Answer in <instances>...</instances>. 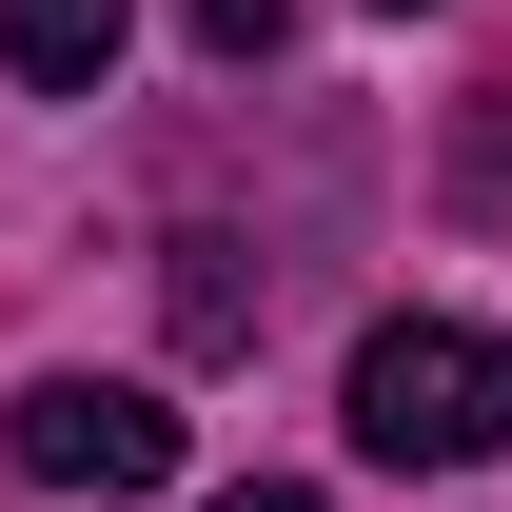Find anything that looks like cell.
<instances>
[{
  "instance_id": "obj_1",
  "label": "cell",
  "mask_w": 512,
  "mask_h": 512,
  "mask_svg": "<svg viewBox=\"0 0 512 512\" xmlns=\"http://www.w3.org/2000/svg\"><path fill=\"white\" fill-rule=\"evenodd\" d=\"M355 453H375V473H493L512 453V335L375 316L355 335Z\"/></svg>"
},
{
  "instance_id": "obj_2",
  "label": "cell",
  "mask_w": 512,
  "mask_h": 512,
  "mask_svg": "<svg viewBox=\"0 0 512 512\" xmlns=\"http://www.w3.org/2000/svg\"><path fill=\"white\" fill-rule=\"evenodd\" d=\"M0 453H20L40 493H158V473H178V414H158L138 375H40L20 414H0Z\"/></svg>"
},
{
  "instance_id": "obj_3",
  "label": "cell",
  "mask_w": 512,
  "mask_h": 512,
  "mask_svg": "<svg viewBox=\"0 0 512 512\" xmlns=\"http://www.w3.org/2000/svg\"><path fill=\"white\" fill-rule=\"evenodd\" d=\"M119 20L138 0H0V60L40 79V99H99V79H119Z\"/></svg>"
},
{
  "instance_id": "obj_4",
  "label": "cell",
  "mask_w": 512,
  "mask_h": 512,
  "mask_svg": "<svg viewBox=\"0 0 512 512\" xmlns=\"http://www.w3.org/2000/svg\"><path fill=\"white\" fill-rule=\"evenodd\" d=\"M178 20H197V60H256V40H276L296 0H178Z\"/></svg>"
},
{
  "instance_id": "obj_5",
  "label": "cell",
  "mask_w": 512,
  "mask_h": 512,
  "mask_svg": "<svg viewBox=\"0 0 512 512\" xmlns=\"http://www.w3.org/2000/svg\"><path fill=\"white\" fill-rule=\"evenodd\" d=\"M217 512H316V493H296V473H237V493H217Z\"/></svg>"
},
{
  "instance_id": "obj_6",
  "label": "cell",
  "mask_w": 512,
  "mask_h": 512,
  "mask_svg": "<svg viewBox=\"0 0 512 512\" xmlns=\"http://www.w3.org/2000/svg\"><path fill=\"white\" fill-rule=\"evenodd\" d=\"M394 20H414V0H394Z\"/></svg>"
}]
</instances>
